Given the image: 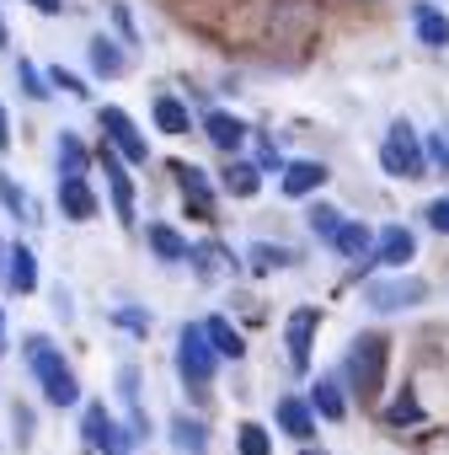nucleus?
Here are the masks:
<instances>
[{"label": "nucleus", "mask_w": 449, "mask_h": 455, "mask_svg": "<svg viewBox=\"0 0 449 455\" xmlns=\"http://www.w3.org/2000/svg\"><path fill=\"white\" fill-rule=\"evenodd\" d=\"M311 412H321V418H327V423H337V418H343V412H348V407H343V396H337V386H332V380H316V386H311Z\"/></svg>", "instance_id": "nucleus-28"}, {"label": "nucleus", "mask_w": 449, "mask_h": 455, "mask_svg": "<svg viewBox=\"0 0 449 455\" xmlns=\"http://www.w3.org/2000/svg\"><path fill=\"white\" fill-rule=\"evenodd\" d=\"M203 332H209V343H214V354H219V359H241V354H247V338H241L231 322H224V316H209V322H203Z\"/></svg>", "instance_id": "nucleus-18"}, {"label": "nucleus", "mask_w": 449, "mask_h": 455, "mask_svg": "<svg viewBox=\"0 0 449 455\" xmlns=\"http://www.w3.org/2000/svg\"><path fill=\"white\" fill-rule=\"evenodd\" d=\"M155 124H161V134H187L193 129V118L177 97H155Z\"/></svg>", "instance_id": "nucleus-26"}, {"label": "nucleus", "mask_w": 449, "mask_h": 455, "mask_svg": "<svg viewBox=\"0 0 449 455\" xmlns=\"http://www.w3.org/2000/svg\"><path fill=\"white\" fill-rule=\"evenodd\" d=\"M385 418H390V423H417V418H422V402H417V396H396Z\"/></svg>", "instance_id": "nucleus-34"}, {"label": "nucleus", "mask_w": 449, "mask_h": 455, "mask_svg": "<svg viewBox=\"0 0 449 455\" xmlns=\"http://www.w3.org/2000/svg\"><path fill=\"white\" fill-rule=\"evenodd\" d=\"M305 225H311V236H321V242H337V231H343V214H337L332 204H311Z\"/></svg>", "instance_id": "nucleus-27"}, {"label": "nucleus", "mask_w": 449, "mask_h": 455, "mask_svg": "<svg viewBox=\"0 0 449 455\" xmlns=\"http://www.w3.org/2000/svg\"><path fill=\"white\" fill-rule=\"evenodd\" d=\"M102 166H107V188H113V209H118V220H134V182H129L123 156H118L113 145H102Z\"/></svg>", "instance_id": "nucleus-9"}, {"label": "nucleus", "mask_w": 449, "mask_h": 455, "mask_svg": "<svg viewBox=\"0 0 449 455\" xmlns=\"http://www.w3.org/2000/svg\"><path fill=\"white\" fill-rule=\"evenodd\" d=\"M6 284H12L17 295H33V290H38V258H33L28 247H12V252H6Z\"/></svg>", "instance_id": "nucleus-15"}, {"label": "nucleus", "mask_w": 449, "mask_h": 455, "mask_svg": "<svg viewBox=\"0 0 449 455\" xmlns=\"http://www.w3.org/2000/svg\"><path fill=\"white\" fill-rule=\"evenodd\" d=\"M305 455H327V450H311V444H305Z\"/></svg>", "instance_id": "nucleus-44"}, {"label": "nucleus", "mask_w": 449, "mask_h": 455, "mask_svg": "<svg viewBox=\"0 0 449 455\" xmlns=\"http://www.w3.org/2000/svg\"><path fill=\"white\" fill-rule=\"evenodd\" d=\"M118 391H123L129 412H139V370H134V364H123V370H118Z\"/></svg>", "instance_id": "nucleus-33"}, {"label": "nucleus", "mask_w": 449, "mask_h": 455, "mask_svg": "<svg viewBox=\"0 0 449 455\" xmlns=\"http://www.w3.org/2000/svg\"><path fill=\"white\" fill-rule=\"evenodd\" d=\"M28 364H33V375H38V386H43V396L54 402V407H70V402H81V386H75V375H70V364H65V354L49 343V338H28Z\"/></svg>", "instance_id": "nucleus-1"}, {"label": "nucleus", "mask_w": 449, "mask_h": 455, "mask_svg": "<svg viewBox=\"0 0 449 455\" xmlns=\"http://www.w3.org/2000/svg\"><path fill=\"white\" fill-rule=\"evenodd\" d=\"M150 252H155L161 263H182V258L193 252V242H182L171 225H150Z\"/></svg>", "instance_id": "nucleus-21"}, {"label": "nucleus", "mask_w": 449, "mask_h": 455, "mask_svg": "<svg viewBox=\"0 0 449 455\" xmlns=\"http://www.w3.org/2000/svg\"><path fill=\"white\" fill-rule=\"evenodd\" d=\"M385 359H390V343L380 338V332H364V338H353V348H348V380H353V391L364 396V402H374L380 391H385Z\"/></svg>", "instance_id": "nucleus-2"}, {"label": "nucleus", "mask_w": 449, "mask_h": 455, "mask_svg": "<svg viewBox=\"0 0 449 455\" xmlns=\"http://www.w3.org/2000/svg\"><path fill=\"white\" fill-rule=\"evenodd\" d=\"M380 166H385L390 177H401V182H417V177L428 172L422 134H417L406 118H396V124H390V134H385V145H380Z\"/></svg>", "instance_id": "nucleus-3"}, {"label": "nucleus", "mask_w": 449, "mask_h": 455, "mask_svg": "<svg viewBox=\"0 0 449 455\" xmlns=\"http://www.w3.org/2000/svg\"><path fill=\"white\" fill-rule=\"evenodd\" d=\"M257 188H263V172H257V166H247V161H231V166H224V193L252 198Z\"/></svg>", "instance_id": "nucleus-25"}, {"label": "nucleus", "mask_w": 449, "mask_h": 455, "mask_svg": "<svg viewBox=\"0 0 449 455\" xmlns=\"http://www.w3.org/2000/svg\"><path fill=\"white\" fill-rule=\"evenodd\" d=\"M0 49H6V22H0Z\"/></svg>", "instance_id": "nucleus-43"}, {"label": "nucleus", "mask_w": 449, "mask_h": 455, "mask_svg": "<svg viewBox=\"0 0 449 455\" xmlns=\"http://www.w3.org/2000/svg\"><path fill=\"white\" fill-rule=\"evenodd\" d=\"M102 134H107V145L123 156V161H150V145L139 140V129H134V118L123 113V108H102Z\"/></svg>", "instance_id": "nucleus-6"}, {"label": "nucleus", "mask_w": 449, "mask_h": 455, "mask_svg": "<svg viewBox=\"0 0 449 455\" xmlns=\"http://www.w3.org/2000/svg\"><path fill=\"white\" fill-rule=\"evenodd\" d=\"M91 70H97V76H107V81H118V76L129 70V60H123V49H118L113 38H102V33H97V38H91Z\"/></svg>", "instance_id": "nucleus-20"}, {"label": "nucleus", "mask_w": 449, "mask_h": 455, "mask_svg": "<svg viewBox=\"0 0 449 455\" xmlns=\"http://www.w3.org/2000/svg\"><path fill=\"white\" fill-rule=\"evenodd\" d=\"M59 209L70 220H97V193L86 188V177H59Z\"/></svg>", "instance_id": "nucleus-12"}, {"label": "nucleus", "mask_w": 449, "mask_h": 455, "mask_svg": "<svg viewBox=\"0 0 449 455\" xmlns=\"http://www.w3.org/2000/svg\"><path fill=\"white\" fill-rule=\"evenodd\" d=\"M321 182H327V166L321 161H289L284 166V193L289 198H311Z\"/></svg>", "instance_id": "nucleus-14"}, {"label": "nucleus", "mask_w": 449, "mask_h": 455, "mask_svg": "<svg viewBox=\"0 0 449 455\" xmlns=\"http://www.w3.org/2000/svg\"><path fill=\"white\" fill-rule=\"evenodd\" d=\"M412 28H417V38H422L428 49H444V44H449V17L433 12V6H412Z\"/></svg>", "instance_id": "nucleus-19"}, {"label": "nucleus", "mask_w": 449, "mask_h": 455, "mask_svg": "<svg viewBox=\"0 0 449 455\" xmlns=\"http://www.w3.org/2000/svg\"><path fill=\"white\" fill-rule=\"evenodd\" d=\"M0 359H6V311H0Z\"/></svg>", "instance_id": "nucleus-42"}, {"label": "nucleus", "mask_w": 449, "mask_h": 455, "mask_svg": "<svg viewBox=\"0 0 449 455\" xmlns=\"http://www.w3.org/2000/svg\"><path fill=\"white\" fill-rule=\"evenodd\" d=\"M343 258H353V263H364L369 252H374V231L364 220H343V231H337V242H332Z\"/></svg>", "instance_id": "nucleus-16"}, {"label": "nucleus", "mask_w": 449, "mask_h": 455, "mask_svg": "<svg viewBox=\"0 0 449 455\" xmlns=\"http://www.w3.org/2000/svg\"><path fill=\"white\" fill-rule=\"evenodd\" d=\"M273 418H279V428H284L289 439H300V444L316 434V412H311V402H300V396H279Z\"/></svg>", "instance_id": "nucleus-10"}, {"label": "nucleus", "mask_w": 449, "mask_h": 455, "mask_svg": "<svg viewBox=\"0 0 449 455\" xmlns=\"http://www.w3.org/2000/svg\"><path fill=\"white\" fill-rule=\"evenodd\" d=\"M86 166H91V156H86V145L65 129L59 134V177H86Z\"/></svg>", "instance_id": "nucleus-24"}, {"label": "nucleus", "mask_w": 449, "mask_h": 455, "mask_svg": "<svg viewBox=\"0 0 449 455\" xmlns=\"http://www.w3.org/2000/svg\"><path fill=\"white\" fill-rule=\"evenodd\" d=\"M118 322H123V327H134V332H145V327H150V322H145L139 311H118Z\"/></svg>", "instance_id": "nucleus-40"}, {"label": "nucleus", "mask_w": 449, "mask_h": 455, "mask_svg": "<svg viewBox=\"0 0 449 455\" xmlns=\"http://www.w3.org/2000/svg\"><path fill=\"white\" fill-rule=\"evenodd\" d=\"M86 439H91V450H107V455H123V450L134 444V434H129V428H118V423H113V412H107L102 402H91V407H86Z\"/></svg>", "instance_id": "nucleus-8"}, {"label": "nucleus", "mask_w": 449, "mask_h": 455, "mask_svg": "<svg viewBox=\"0 0 449 455\" xmlns=\"http://www.w3.org/2000/svg\"><path fill=\"white\" fill-rule=\"evenodd\" d=\"M171 172H177V182H182V193H187V198H193L198 209H209V204H214V188H209V172H198V166H187V161H177Z\"/></svg>", "instance_id": "nucleus-22"}, {"label": "nucleus", "mask_w": 449, "mask_h": 455, "mask_svg": "<svg viewBox=\"0 0 449 455\" xmlns=\"http://www.w3.org/2000/svg\"><path fill=\"white\" fill-rule=\"evenodd\" d=\"M412 252H417V236L406 231V225H385V236H380V247H374V263L401 268V263H412Z\"/></svg>", "instance_id": "nucleus-13"}, {"label": "nucleus", "mask_w": 449, "mask_h": 455, "mask_svg": "<svg viewBox=\"0 0 449 455\" xmlns=\"http://www.w3.org/2000/svg\"><path fill=\"white\" fill-rule=\"evenodd\" d=\"M247 258H252V268H257V274H273V268H289V263H295V258H289V247H273V242H257Z\"/></svg>", "instance_id": "nucleus-31"}, {"label": "nucleus", "mask_w": 449, "mask_h": 455, "mask_svg": "<svg viewBox=\"0 0 449 455\" xmlns=\"http://www.w3.org/2000/svg\"><path fill=\"white\" fill-rule=\"evenodd\" d=\"M113 22H118V33L134 44V22H129V6H113Z\"/></svg>", "instance_id": "nucleus-38"}, {"label": "nucleus", "mask_w": 449, "mask_h": 455, "mask_svg": "<svg viewBox=\"0 0 449 455\" xmlns=\"http://www.w3.org/2000/svg\"><path fill=\"white\" fill-rule=\"evenodd\" d=\"M321 327V311L316 306H300L289 322H284V343H289V364L295 370H311V338Z\"/></svg>", "instance_id": "nucleus-7"}, {"label": "nucleus", "mask_w": 449, "mask_h": 455, "mask_svg": "<svg viewBox=\"0 0 449 455\" xmlns=\"http://www.w3.org/2000/svg\"><path fill=\"white\" fill-rule=\"evenodd\" d=\"M28 6L43 12V17H59V12H65V0H28Z\"/></svg>", "instance_id": "nucleus-39"}, {"label": "nucleus", "mask_w": 449, "mask_h": 455, "mask_svg": "<svg viewBox=\"0 0 449 455\" xmlns=\"http://www.w3.org/2000/svg\"><path fill=\"white\" fill-rule=\"evenodd\" d=\"M171 439H177L182 455H203L209 450V428L198 418H171Z\"/></svg>", "instance_id": "nucleus-23"}, {"label": "nucleus", "mask_w": 449, "mask_h": 455, "mask_svg": "<svg viewBox=\"0 0 449 455\" xmlns=\"http://www.w3.org/2000/svg\"><path fill=\"white\" fill-rule=\"evenodd\" d=\"M422 300H428V284L412 279V274H396V279H374V284H364V306L380 311V316H390V311H412V306H422Z\"/></svg>", "instance_id": "nucleus-5"}, {"label": "nucleus", "mask_w": 449, "mask_h": 455, "mask_svg": "<svg viewBox=\"0 0 449 455\" xmlns=\"http://www.w3.org/2000/svg\"><path fill=\"white\" fill-rule=\"evenodd\" d=\"M203 134H209L224 156H236V150L247 145V124H241V118H231V113H203Z\"/></svg>", "instance_id": "nucleus-11"}, {"label": "nucleus", "mask_w": 449, "mask_h": 455, "mask_svg": "<svg viewBox=\"0 0 449 455\" xmlns=\"http://www.w3.org/2000/svg\"><path fill=\"white\" fill-rule=\"evenodd\" d=\"M0 204H6V209H12L17 220H38V209H33V198H28V193H22L17 182H12V172H0Z\"/></svg>", "instance_id": "nucleus-29"}, {"label": "nucleus", "mask_w": 449, "mask_h": 455, "mask_svg": "<svg viewBox=\"0 0 449 455\" xmlns=\"http://www.w3.org/2000/svg\"><path fill=\"white\" fill-rule=\"evenodd\" d=\"M241 455H273V444H268V428H263V423H241Z\"/></svg>", "instance_id": "nucleus-32"}, {"label": "nucleus", "mask_w": 449, "mask_h": 455, "mask_svg": "<svg viewBox=\"0 0 449 455\" xmlns=\"http://www.w3.org/2000/svg\"><path fill=\"white\" fill-rule=\"evenodd\" d=\"M17 81H22V92L33 97V102H49L54 92H49V76L33 65V60H17Z\"/></svg>", "instance_id": "nucleus-30"}, {"label": "nucleus", "mask_w": 449, "mask_h": 455, "mask_svg": "<svg viewBox=\"0 0 449 455\" xmlns=\"http://www.w3.org/2000/svg\"><path fill=\"white\" fill-rule=\"evenodd\" d=\"M428 225L449 236V198H433V204H428Z\"/></svg>", "instance_id": "nucleus-37"}, {"label": "nucleus", "mask_w": 449, "mask_h": 455, "mask_svg": "<svg viewBox=\"0 0 449 455\" xmlns=\"http://www.w3.org/2000/svg\"><path fill=\"white\" fill-rule=\"evenodd\" d=\"M422 150H428V161H438V166H444V172H449V124H444V129H433V134H428V145H422Z\"/></svg>", "instance_id": "nucleus-35"}, {"label": "nucleus", "mask_w": 449, "mask_h": 455, "mask_svg": "<svg viewBox=\"0 0 449 455\" xmlns=\"http://www.w3.org/2000/svg\"><path fill=\"white\" fill-rule=\"evenodd\" d=\"M214 343H209V332H203V322L193 327H182L177 332V375H182V386H193V391H203L209 380H214Z\"/></svg>", "instance_id": "nucleus-4"}, {"label": "nucleus", "mask_w": 449, "mask_h": 455, "mask_svg": "<svg viewBox=\"0 0 449 455\" xmlns=\"http://www.w3.org/2000/svg\"><path fill=\"white\" fill-rule=\"evenodd\" d=\"M12 145V124H6V108H0V150Z\"/></svg>", "instance_id": "nucleus-41"}, {"label": "nucleus", "mask_w": 449, "mask_h": 455, "mask_svg": "<svg viewBox=\"0 0 449 455\" xmlns=\"http://www.w3.org/2000/svg\"><path fill=\"white\" fill-rule=\"evenodd\" d=\"M49 86H59V92H70V97H86V81H81V76H70L65 65H59V70H49Z\"/></svg>", "instance_id": "nucleus-36"}, {"label": "nucleus", "mask_w": 449, "mask_h": 455, "mask_svg": "<svg viewBox=\"0 0 449 455\" xmlns=\"http://www.w3.org/2000/svg\"><path fill=\"white\" fill-rule=\"evenodd\" d=\"M187 258L198 263V279H209V284H214L219 274H231V268H236V258H231V252H224L219 242H198V247H193Z\"/></svg>", "instance_id": "nucleus-17"}]
</instances>
